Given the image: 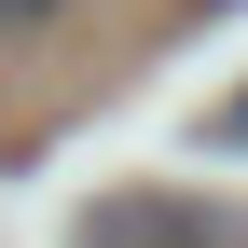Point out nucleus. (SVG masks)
<instances>
[{"label":"nucleus","instance_id":"obj_1","mask_svg":"<svg viewBox=\"0 0 248 248\" xmlns=\"http://www.w3.org/2000/svg\"><path fill=\"white\" fill-rule=\"evenodd\" d=\"M69 248H248L234 207H193V193H110V207H83Z\"/></svg>","mask_w":248,"mask_h":248},{"label":"nucleus","instance_id":"obj_2","mask_svg":"<svg viewBox=\"0 0 248 248\" xmlns=\"http://www.w3.org/2000/svg\"><path fill=\"white\" fill-rule=\"evenodd\" d=\"M55 14H83V0H0V28H55Z\"/></svg>","mask_w":248,"mask_h":248},{"label":"nucleus","instance_id":"obj_3","mask_svg":"<svg viewBox=\"0 0 248 248\" xmlns=\"http://www.w3.org/2000/svg\"><path fill=\"white\" fill-rule=\"evenodd\" d=\"M207 138H221V152H248V97H221V124H207Z\"/></svg>","mask_w":248,"mask_h":248}]
</instances>
